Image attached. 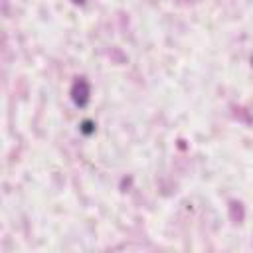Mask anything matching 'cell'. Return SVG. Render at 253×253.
Returning <instances> with one entry per match:
<instances>
[{
  "label": "cell",
  "instance_id": "obj_3",
  "mask_svg": "<svg viewBox=\"0 0 253 253\" xmlns=\"http://www.w3.org/2000/svg\"><path fill=\"white\" fill-rule=\"evenodd\" d=\"M71 2H73V4H83L85 0H71Z\"/></svg>",
  "mask_w": 253,
  "mask_h": 253
},
{
  "label": "cell",
  "instance_id": "obj_2",
  "mask_svg": "<svg viewBox=\"0 0 253 253\" xmlns=\"http://www.w3.org/2000/svg\"><path fill=\"white\" fill-rule=\"evenodd\" d=\"M91 130H93V128H91V123H89V121H85V123H83V132H87V134H89Z\"/></svg>",
  "mask_w": 253,
  "mask_h": 253
},
{
  "label": "cell",
  "instance_id": "obj_1",
  "mask_svg": "<svg viewBox=\"0 0 253 253\" xmlns=\"http://www.w3.org/2000/svg\"><path fill=\"white\" fill-rule=\"evenodd\" d=\"M89 95H91L89 83H87L83 77H79V79L73 83V87H71V99H73V103H75L77 107H85V105L89 103Z\"/></svg>",
  "mask_w": 253,
  "mask_h": 253
}]
</instances>
